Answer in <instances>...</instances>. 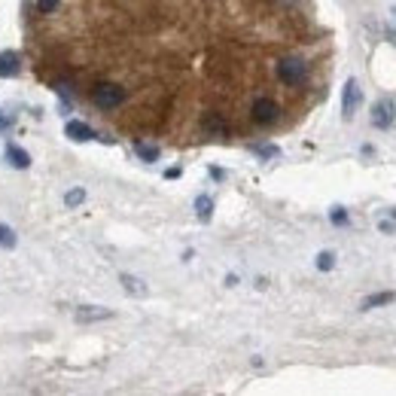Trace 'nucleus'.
Segmentation results:
<instances>
[{
  "label": "nucleus",
  "instance_id": "1",
  "mask_svg": "<svg viewBox=\"0 0 396 396\" xmlns=\"http://www.w3.org/2000/svg\"><path fill=\"white\" fill-rule=\"evenodd\" d=\"M91 101L101 110H116L119 104L125 101V89L116 86V82H98V86L91 89Z\"/></svg>",
  "mask_w": 396,
  "mask_h": 396
},
{
  "label": "nucleus",
  "instance_id": "2",
  "mask_svg": "<svg viewBox=\"0 0 396 396\" xmlns=\"http://www.w3.org/2000/svg\"><path fill=\"white\" fill-rule=\"evenodd\" d=\"M308 76V65L302 58H280L278 65V80L284 86H302Z\"/></svg>",
  "mask_w": 396,
  "mask_h": 396
},
{
  "label": "nucleus",
  "instance_id": "3",
  "mask_svg": "<svg viewBox=\"0 0 396 396\" xmlns=\"http://www.w3.org/2000/svg\"><path fill=\"white\" fill-rule=\"evenodd\" d=\"M360 101H363V89H360V82L351 76V80L344 82V89H342V116H344V122H351V119H353Z\"/></svg>",
  "mask_w": 396,
  "mask_h": 396
},
{
  "label": "nucleus",
  "instance_id": "4",
  "mask_svg": "<svg viewBox=\"0 0 396 396\" xmlns=\"http://www.w3.org/2000/svg\"><path fill=\"white\" fill-rule=\"evenodd\" d=\"M278 113H280V107H278V101H272V98H256L250 107V116L256 125H272L274 119H278Z\"/></svg>",
  "mask_w": 396,
  "mask_h": 396
},
{
  "label": "nucleus",
  "instance_id": "5",
  "mask_svg": "<svg viewBox=\"0 0 396 396\" xmlns=\"http://www.w3.org/2000/svg\"><path fill=\"white\" fill-rule=\"evenodd\" d=\"M393 119H396V113H393V101L390 98H381V101H375V107H372V125L375 129H390L393 125Z\"/></svg>",
  "mask_w": 396,
  "mask_h": 396
},
{
  "label": "nucleus",
  "instance_id": "6",
  "mask_svg": "<svg viewBox=\"0 0 396 396\" xmlns=\"http://www.w3.org/2000/svg\"><path fill=\"white\" fill-rule=\"evenodd\" d=\"M19 67H22V58H19V52H12V49L0 52V80H10V76H16Z\"/></svg>",
  "mask_w": 396,
  "mask_h": 396
},
{
  "label": "nucleus",
  "instance_id": "7",
  "mask_svg": "<svg viewBox=\"0 0 396 396\" xmlns=\"http://www.w3.org/2000/svg\"><path fill=\"white\" fill-rule=\"evenodd\" d=\"M201 129L208 134H220V138H226V134H229V122H226L223 113H204Z\"/></svg>",
  "mask_w": 396,
  "mask_h": 396
},
{
  "label": "nucleus",
  "instance_id": "8",
  "mask_svg": "<svg viewBox=\"0 0 396 396\" xmlns=\"http://www.w3.org/2000/svg\"><path fill=\"white\" fill-rule=\"evenodd\" d=\"M65 134L70 140H76V144H86V140L95 138V131H91L86 122H80V119H70V122L65 125Z\"/></svg>",
  "mask_w": 396,
  "mask_h": 396
},
{
  "label": "nucleus",
  "instance_id": "9",
  "mask_svg": "<svg viewBox=\"0 0 396 396\" xmlns=\"http://www.w3.org/2000/svg\"><path fill=\"white\" fill-rule=\"evenodd\" d=\"M110 317H113L110 308H98V305H89V308L76 311V320L80 323H98V320H110Z\"/></svg>",
  "mask_w": 396,
  "mask_h": 396
},
{
  "label": "nucleus",
  "instance_id": "10",
  "mask_svg": "<svg viewBox=\"0 0 396 396\" xmlns=\"http://www.w3.org/2000/svg\"><path fill=\"white\" fill-rule=\"evenodd\" d=\"M6 159H10V165H12V168H19V171L31 168V153L22 150V146H16V144L6 146Z\"/></svg>",
  "mask_w": 396,
  "mask_h": 396
},
{
  "label": "nucleus",
  "instance_id": "11",
  "mask_svg": "<svg viewBox=\"0 0 396 396\" xmlns=\"http://www.w3.org/2000/svg\"><path fill=\"white\" fill-rule=\"evenodd\" d=\"M390 302H396V293H390V289H387V293H372V296H366L363 299V311H372V308H381V305H390Z\"/></svg>",
  "mask_w": 396,
  "mask_h": 396
},
{
  "label": "nucleus",
  "instance_id": "12",
  "mask_svg": "<svg viewBox=\"0 0 396 396\" xmlns=\"http://www.w3.org/2000/svg\"><path fill=\"white\" fill-rule=\"evenodd\" d=\"M195 214H198V220H201V223H208L210 217H214V198H210V195H198L195 198Z\"/></svg>",
  "mask_w": 396,
  "mask_h": 396
},
{
  "label": "nucleus",
  "instance_id": "13",
  "mask_svg": "<svg viewBox=\"0 0 396 396\" xmlns=\"http://www.w3.org/2000/svg\"><path fill=\"white\" fill-rule=\"evenodd\" d=\"M119 280H122V287H125V289H129V293H131V296H144V293H146V287H144V284H140V280H138V278H131V274H119Z\"/></svg>",
  "mask_w": 396,
  "mask_h": 396
},
{
  "label": "nucleus",
  "instance_id": "14",
  "mask_svg": "<svg viewBox=\"0 0 396 396\" xmlns=\"http://www.w3.org/2000/svg\"><path fill=\"white\" fill-rule=\"evenodd\" d=\"M82 201H86V189H82V186L70 189V192L65 195V204H67V208H80Z\"/></svg>",
  "mask_w": 396,
  "mask_h": 396
},
{
  "label": "nucleus",
  "instance_id": "15",
  "mask_svg": "<svg viewBox=\"0 0 396 396\" xmlns=\"http://www.w3.org/2000/svg\"><path fill=\"white\" fill-rule=\"evenodd\" d=\"M134 153H138V155H140V159H144V162H155V159H159V146H146V144H138V146H134Z\"/></svg>",
  "mask_w": 396,
  "mask_h": 396
},
{
  "label": "nucleus",
  "instance_id": "16",
  "mask_svg": "<svg viewBox=\"0 0 396 396\" xmlns=\"http://www.w3.org/2000/svg\"><path fill=\"white\" fill-rule=\"evenodd\" d=\"M0 247H16V232L0 223Z\"/></svg>",
  "mask_w": 396,
  "mask_h": 396
},
{
  "label": "nucleus",
  "instance_id": "17",
  "mask_svg": "<svg viewBox=\"0 0 396 396\" xmlns=\"http://www.w3.org/2000/svg\"><path fill=\"white\" fill-rule=\"evenodd\" d=\"M332 265H336V256H332L329 250H323L320 256H317V268H320V272H329Z\"/></svg>",
  "mask_w": 396,
  "mask_h": 396
},
{
  "label": "nucleus",
  "instance_id": "18",
  "mask_svg": "<svg viewBox=\"0 0 396 396\" xmlns=\"http://www.w3.org/2000/svg\"><path fill=\"white\" fill-rule=\"evenodd\" d=\"M253 153L263 155V159H274V155H278L280 150H278V146H263V144H259V146H253Z\"/></svg>",
  "mask_w": 396,
  "mask_h": 396
},
{
  "label": "nucleus",
  "instance_id": "19",
  "mask_svg": "<svg viewBox=\"0 0 396 396\" xmlns=\"http://www.w3.org/2000/svg\"><path fill=\"white\" fill-rule=\"evenodd\" d=\"M329 220L336 223V226H344V223H348V214H344V208H332Z\"/></svg>",
  "mask_w": 396,
  "mask_h": 396
},
{
  "label": "nucleus",
  "instance_id": "20",
  "mask_svg": "<svg viewBox=\"0 0 396 396\" xmlns=\"http://www.w3.org/2000/svg\"><path fill=\"white\" fill-rule=\"evenodd\" d=\"M37 10L43 12V16H49V12H55V10H58V0H40V3H37Z\"/></svg>",
  "mask_w": 396,
  "mask_h": 396
},
{
  "label": "nucleus",
  "instance_id": "21",
  "mask_svg": "<svg viewBox=\"0 0 396 396\" xmlns=\"http://www.w3.org/2000/svg\"><path fill=\"white\" fill-rule=\"evenodd\" d=\"M378 232H384V235H393L396 226H393L390 220H381V223H378Z\"/></svg>",
  "mask_w": 396,
  "mask_h": 396
},
{
  "label": "nucleus",
  "instance_id": "22",
  "mask_svg": "<svg viewBox=\"0 0 396 396\" xmlns=\"http://www.w3.org/2000/svg\"><path fill=\"white\" fill-rule=\"evenodd\" d=\"M6 129H10V119H6V116H3V113H0V134H3Z\"/></svg>",
  "mask_w": 396,
  "mask_h": 396
},
{
  "label": "nucleus",
  "instance_id": "23",
  "mask_svg": "<svg viewBox=\"0 0 396 396\" xmlns=\"http://www.w3.org/2000/svg\"><path fill=\"white\" fill-rule=\"evenodd\" d=\"M165 177H168V180H177V177H180V168H171V171H165Z\"/></svg>",
  "mask_w": 396,
  "mask_h": 396
},
{
  "label": "nucleus",
  "instance_id": "24",
  "mask_svg": "<svg viewBox=\"0 0 396 396\" xmlns=\"http://www.w3.org/2000/svg\"><path fill=\"white\" fill-rule=\"evenodd\" d=\"M390 214H393V220H396V208H393V210H390Z\"/></svg>",
  "mask_w": 396,
  "mask_h": 396
}]
</instances>
